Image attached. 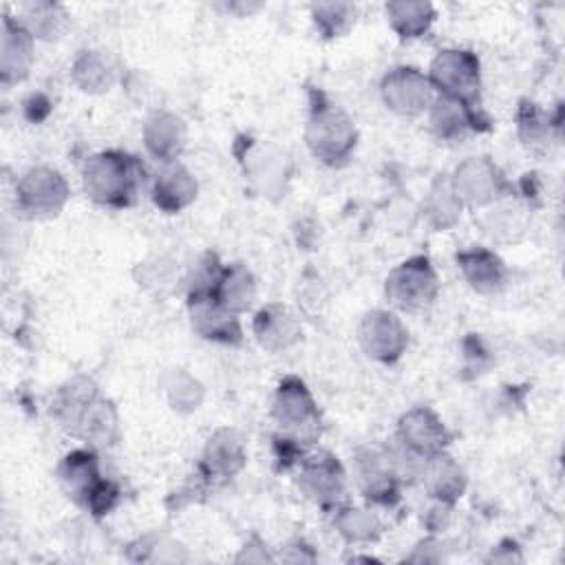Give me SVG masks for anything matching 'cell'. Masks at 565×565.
Here are the masks:
<instances>
[{"mask_svg":"<svg viewBox=\"0 0 565 565\" xmlns=\"http://www.w3.org/2000/svg\"><path fill=\"white\" fill-rule=\"evenodd\" d=\"M60 426L90 446H113L119 437V417L115 406L99 393L88 377H73L57 388L51 406Z\"/></svg>","mask_w":565,"mask_h":565,"instance_id":"1","label":"cell"},{"mask_svg":"<svg viewBox=\"0 0 565 565\" xmlns=\"http://www.w3.org/2000/svg\"><path fill=\"white\" fill-rule=\"evenodd\" d=\"M141 172L135 157L119 150H104L86 159L82 172L84 190L99 205L126 207L139 190Z\"/></svg>","mask_w":565,"mask_h":565,"instance_id":"2","label":"cell"},{"mask_svg":"<svg viewBox=\"0 0 565 565\" xmlns=\"http://www.w3.org/2000/svg\"><path fill=\"white\" fill-rule=\"evenodd\" d=\"M305 141L316 159L327 166H342L358 143V130L353 119L327 95L313 93Z\"/></svg>","mask_w":565,"mask_h":565,"instance_id":"3","label":"cell"},{"mask_svg":"<svg viewBox=\"0 0 565 565\" xmlns=\"http://www.w3.org/2000/svg\"><path fill=\"white\" fill-rule=\"evenodd\" d=\"M437 294V274L426 256H413L386 276V298L399 311H424L435 302Z\"/></svg>","mask_w":565,"mask_h":565,"instance_id":"4","label":"cell"},{"mask_svg":"<svg viewBox=\"0 0 565 565\" xmlns=\"http://www.w3.org/2000/svg\"><path fill=\"white\" fill-rule=\"evenodd\" d=\"M271 415L278 426L287 430L289 437H294L296 441L311 444L320 435L318 406L305 382L296 375H287L280 380L274 395Z\"/></svg>","mask_w":565,"mask_h":565,"instance_id":"5","label":"cell"},{"mask_svg":"<svg viewBox=\"0 0 565 565\" xmlns=\"http://www.w3.org/2000/svg\"><path fill=\"white\" fill-rule=\"evenodd\" d=\"M68 201L66 179L49 168L35 166L26 170L15 183V203L18 210L31 218L55 216Z\"/></svg>","mask_w":565,"mask_h":565,"instance_id":"6","label":"cell"},{"mask_svg":"<svg viewBox=\"0 0 565 565\" xmlns=\"http://www.w3.org/2000/svg\"><path fill=\"white\" fill-rule=\"evenodd\" d=\"M428 79L439 95H450L475 104L481 86L479 60L466 49H444L433 57Z\"/></svg>","mask_w":565,"mask_h":565,"instance_id":"7","label":"cell"},{"mask_svg":"<svg viewBox=\"0 0 565 565\" xmlns=\"http://www.w3.org/2000/svg\"><path fill=\"white\" fill-rule=\"evenodd\" d=\"M450 185L459 201L470 207H488L510 190L503 172L488 157H468L461 161L450 177Z\"/></svg>","mask_w":565,"mask_h":565,"instance_id":"8","label":"cell"},{"mask_svg":"<svg viewBox=\"0 0 565 565\" xmlns=\"http://www.w3.org/2000/svg\"><path fill=\"white\" fill-rule=\"evenodd\" d=\"M358 340L369 358L391 364L399 360L406 351L408 331L397 313L386 309H373L360 320Z\"/></svg>","mask_w":565,"mask_h":565,"instance_id":"9","label":"cell"},{"mask_svg":"<svg viewBox=\"0 0 565 565\" xmlns=\"http://www.w3.org/2000/svg\"><path fill=\"white\" fill-rule=\"evenodd\" d=\"M380 93L386 108L397 115H419L430 108L437 97L428 75L413 66H397L388 71L380 84Z\"/></svg>","mask_w":565,"mask_h":565,"instance_id":"10","label":"cell"},{"mask_svg":"<svg viewBox=\"0 0 565 565\" xmlns=\"http://www.w3.org/2000/svg\"><path fill=\"white\" fill-rule=\"evenodd\" d=\"M302 492L313 499L322 508H338L344 499V470L340 461L327 452L318 450L305 459H300V479Z\"/></svg>","mask_w":565,"mask_h":565,"instance_id":"11","label":"cell"},{"mask_svg":"<svg viewBox=\"0 0 565 565\" xmlns=\"http://www.w3.org/2000/svg\"><path fill=\"white\" fill-rule=\"evenodd\" d=\"M188 311L192 329L212 342L236 344L243 338L238 313L230 311L214 291H199L188 296Z\"/></svg>","mask_w":565,"mask_h":565,"instance_id":"12","label":"cell"},{"mask_svg":"<svg viewBox=\"0 0 565 565\" xmlns=\"http://www.w3.org/2000/svg\"><path fill=\"white\" fill-rule=\"evenodd\" d=\"M397 439L413 450L419 457H430L435 452L446 450L448 441H450V433L444 426V422L437 417L435 411L426 408V406H417L406 411L399 417L397 424Z\"/></svg>","mask_w":565,"mask_h":565,"instance_id":"13","label":"cell"},{"mask_svg":"<svg viewBox=\"0 0 565 565\" xmlns=\"http://www.w3.org/2000/svg\"><path fill=\"white\" fill-rule=\"evenodd\" d=\"M355 481L358 488L362 490V494L369 501L382 503V505H391L393 501H397V490H399V479L393 472L386 452L377 450V448H362L355 455Z\"/></svg>","mask_w":565,"mask_h":565,"instance_id":"14","label":"cell"},{"mask_svg":"<svg viewBox=\"0 0 565 565\" xmlns=\"http://www.w3.org/2000/svg\"><path fill=\"white\" fill-rule=\"evenodd\" d=\"M33 35L11 15L2 18L0 35V79L2 84L22 82L33 64Z\"/></svg>","mask_w":565,"mask_h":565,"instance_id":"15","label":"cell"},{"mask_svg":"<svg viewBox=\"0 0 565 565\" xmlns=\"http://www.w3.org/2000/svg\"><path fill=\"white\" fill-rule=\"evenodd\" d=\"M57 477L64 488V492L79 505L88 508L90 499L104 483V477L99 475L97 457L90 450H73L68 452L60 466Z\"/></svg>","mask_w":565,"mask_h":565,"instance_id":"16","label":"cell"},{"mask_svg":"<svg viewBox=\"0 0 565 565\" xmlns=\"http://www.w3.org/2000/svg\"><path fill=\"white\" fill-rule=\"evenodd\" d=\"M143 143L146 150L161 163H172L185 148L188 130L181 117L168 110H154L143 121Z\"/></svg>","mask_w":565,"mask_h":565,"instance_id":"17","label":"cell"},{"mask_svg":"<svg viewBox=\"0 0 565 565\" xmlns=\"http://www.w3.org/2000/svg\"><path fill=\"white\" fill-rule=\"evenodd\" d=\"M245 466V446L232 428H218L201 455L205 479H232Z\"/></svg>","mask_w":565,"mask_h":565,"instance_id":"18","label":"cell"},{"mask_svg":"<svg viewBox=\"0 0 565 565\" xmlns=\"http://www.w3.org/2000/svg\"><path fill=\"white\" fill-rule=\"evenodd\" d=\"M419 481L430 497L448 505H452L466 490V472L446 450L424 459Z\"/></svg>","mask_w":565,"mask_h":565,"instance_id":"19","label":"cell"},{"mask_svg":"<svg viewBox=\"0 0 565 565\" xmlns=\"http://www.w3.org/2000/svg\"><path fill=\"white\" fill-rule=\"evenodd\" d=\"M196 179L181 163H163L152 183V201L159 210L174 214L196 199Z\"/></svg>","mask_w":565,"mask_h":565,"instance_id":"20","label":"cell"},{"mask_svg":"<svg viewBox=\"0 0 565 565\" xmlns=\"http://www.w3.org/2000/svg\"><path fill=\"white\" fill-rule=\"evenodd\" d=\"M477 110L475 104L463 102L450 95H437L428 108V124L435 137L452 141L463 137L468 130L477 128Z\"/></svg>","mask_w":565,"mask_h":565,"instance_id":"21","label":"cell"},{"mask_svg":"<svg viewBox=\"0 0 565 565\" xmlns=\"http://www.w3.org/2000/svg\"><path fill=\"white\" fill-rule=\"evenodd\" d=\"M245 172L247 177L265 192V194H282L285 183L289 179V159L285 152L269 143H260L245 154Z\"/></svg>","mask_w":565,"mask_h":565,"instance_id":"22","label":"cell"},{"mask_svg":"<svg viewBox=\"0 0 565 565\" xmlns=\"http://www.w3.org/2000/svg\"><path fill=\"white\" fill-rule=\"evenodd\" d=\"M457 265L468 280V285L479 294H494L505 282V265L503 260L486 249V247H472L457 254Z\"/></svg>","mask_w":565,"mask_h":565,"instance_id":"23","label":"cell"},{"mask_svg":"<svg viewBox=\"0 0 565 565\" xmlns=\"http://www.w3.org/2000/svg\"><path fill=\"white\" fill-rule=\"evenodd\" d=\"M254 335L267 351H285L300 338L298 320L282 305H265L254 322Z\"/></svg>","mask_w":565,"mask_h":565,"instance_id":"24","label":"cell"},{"mask_svg":"<svg viewBox=\"0 0 565 565\" xmlns=\"http://www.w3.org/2000/svg\"><path fill=\"white\" fill-rule=\"evenodd\" d=\"M71 77L84 93H104L113 88L117 79V66L106 51L86 49L75 57Z\"/></svg>","mask_w":565,"mask_h":565,"instance_id":"25","label":"cell"},{"mask_svg":"<svg viewBox=\"0 0 565 565\" xmlns=\"http://www.w3.org/2000/svg\"><path fill=\"white\" fill-rule=\"evenodd\" d=\"M35 40H57L68 29V13L55 2H29L15 18Z\"/></svg>","mask_w":565,"mask_h":565,"instance_id":"26","label":"cell"},{"mask_svg":"<svg viewBox=\"0 0 565 565\" xmlns=\"http://www.w3.org/2000/svg\"><path fill=\"white\" fill-rule=\"evenodd\" d=\"M214 296L234 313L247 311L256 298V282L252 271L241 263L223 267V274L214 287Z\"/></svg>","mask_w":565,"mask_h":565,"instance_id":"27","label":"cell"},{"mask_svg":"<svg viewBox=\"0 0 565 565\" xmlns=\"http://www.w3.org/2000/svg\"><path fill=\"white\" fill-rule=\"evenodd\" d=\"M386 18L393 31L402 40H415L428 33L430 24L435 22V7L430 2H411V0H395L386 7Z\"/></svg>","mask_w":565,"mask_h":565,"instance_id":"28","label":"cell"},{"mask_svg":"<svg viewBox=\"0 0 565 565\" xmlns=\"http://www.w3.org/2000/svg\"><path fill=\"white\" fill-rule=\"evenodd\" d=\"M463 203L455 194L450 181L437 179L422 201V214L435 230L452 227L461 216Z\"/></svg>","mask_w":565,"mask_h":565,"instance_id":"29","label":"cell"},{"mask_svg":"<svg viewBox=\"0 0 565 565\" xmlns=\"http://www.w3.org/2000/svg\"><path fill=\"white\" fill-rule=\"evenodd\" d=\"M333 523L349 543L375 541L382 532V523L373 510L355 505H338Z\"/></svg>","mask_w":565,"mask_h":565,"instance_id":"30","label":"cell"},{"mask_svg":"<svg viewBox=\"0 0 565 565\" xmlns=\"http://www.w3.org/2000/svg\"><path fill=\"white\" fill-rule=\"evenodd\" d=\"M168 404L179 413L196 411L203 399V386L183 369H170L161 380Z\"/></svg>","mask_w":565,"mask_h":565,"instance_id":"31","label":"cell"},{"mask_svg":"<svg viewBox=\"0 0 565 565\" xmlns=\"http://www.w3.org/2000/svg\"><path fill=\"white\" fill-rule=\"evenodd\" d=\"M311 18L324 38H338L351 29L355 7L349 2H320L311 7Z\"/></svg>","mask_w":565,"mask_h":565,"instance_id":"32","label":"cell"},{"mask_svg":"<svg viewBox=\"0 0 565 565\" xmlns=\"http://www.w3.org/2000/svg\"><path fill=\"white\" fill-rule=\"evenodd\" d=\"M519 137L530 150H545L552 141V126L547 115H543L534 104H523L519 108Z\"/></svg>","mask_w":565,"mask_h":565,"instance_id":"33","label":"cell"},{"mask_svg":"<svg viewBox=\"0 0 565 565\" xmlns=\"http://www.w3.org/2000/svg\"><path fill=\"white\" fill-rule=\"evenodd\" d=\"M505 196L490 203L492 212H486V232L492 236H501L503 232H508L512 236V232L521 230V225H523V214H521L523 210L519 207V203H514Z\"/></svg>","mask_w":565,"mask_h":565,"instance_id":"34","label":"cell"},{"mask_svg":"<svg viewBox=\"0 0 565 565\" xmlns=\"http://www.w3.org/2000/svg\"><path fill=\"white\" fill-rule=\"evenodd\" d=\"M137 271H139V285L157 291H163L174 280L172 265L166 258H152V260L139 263Z\"/></svg>","mask_w":565,"mask_h":565,"instance_id":"35","label":"cell"}]
</instances>
